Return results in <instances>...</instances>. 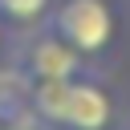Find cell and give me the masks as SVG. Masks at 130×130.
Returning a JSON list of instances; mask_svg holds the SVG:
<instances>
[{
	"mask_svg": "<svg viewBox=\"0 0 130 130\" xmlns=\"http://www.w3.org/2000/svg\"><path fill=\"white\" fill-rule=\"evenodd\" d=\"M32 114L45 130H106L110 126V93L89 77H49L28 89Z\"/></svg>",
	"mask_w": 130,
	"mask_h": 130,
	"instance_id": "1",
	"label": "cell"
},
{
	"mask_svg": "<svg viewBox=\"0 0 130 130\" xmlns=\"http://www.w3.org/2000/svg\"><path fill=\"white\" fill-rule=\"evenodd\" d=\"M61 41H69L81 57H93L114 37V12L106 0H57L45 20Z\"/></svg>",
	"mask_w": 130,
	"mask_h": 130,
	"instance_id": "2",
	"label": "cell"
},
{
	"mask_svg": "<svg viewBox=\"0 0 130 130\" xmlns=\"http://www.w3.org/2000/svg\"><path fill=\"white\" fill-rule=\"evenodd\" d=\"M81 61H85V57H81L69 41H61L49 24L32 28V32L24 37L20 53H16V65H20V73H24L28 81H49V77H81Z\"/></svg>",
	"mask_w": 130,
	"mask_h": 130,
	"instance_id": "3",
	"label": "cell"
},
{
	"mask_svg": "<svg viewBox=\"0 0 130 130\" xmlns=\"http://www.w3.org/2000/svg\"><path fill=\"white\" fill-rule=\"evenodd\" d=\"M28 89L32 81L20 73V65H0V126L4 122H20L32 114V102H28Z\"/></svg>",
	"mask_w": 130,
	"mask_h": 130,
	"instance_id": "4",
	"label": "cell"
},
{
	"mask_svg": "<svg viewBox=\"0 0 130 130\" xmlns=\"http://www.w3.org/2000/svg\"><path fill=\"white\" fill-rule=\"evenodd\" d=\"M57 0H0V20L8 28H41Z\"/></svg>",
	"mask_w": 130,
	"mask_h": 130,
	"instance_id": "5",
	"label": "cell"
},
{
	"mask_svg": "<svg viewBox=\"0 0 130 130\" xmlns=\"http://www.w3.org/2000/svg\"><path fill=\"white\" fill-rule=\"evenodd\" d=\"M0 130H45V126L37 122V114H28V118H20V122H4Z\"/></svg>",
	"mask_w": 130,
	"mask_h": 130,
	"instance_id": "6",
	"label": "cell"
},
{
	"mask_svg": "<svg viewBox=\"0 0 130 130\" xmlns=\"http://www.w3.org/2000/svg\"><path fill=\"white\" fill-rule=\"evenodd\" d=\"M8 61V24L0 20V65Z\"/></svg>",
	"mask_w": 130,
	"mask_h": 130,
	"instance_id": "7",
	"label": "cell"
}]
</instances>
